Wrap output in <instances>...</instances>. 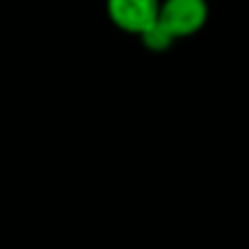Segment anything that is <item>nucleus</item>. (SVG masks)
<instances>
[{"label":"nucleus","instance_id":"obj_1","mask_svg":"<svg viewBox=\"0 0 249 249\" xmlns=\"http://www.w3.org/2000/svg\"><path fill=\"white\" fill-rule=\"evenodd\" d=\"M210 5L207 0H161L159 22L177 40L190 38L207 24Z\"/></svg>","mask_w":249,"mask_h":249},{"label":"nucleus","instance_id":"obj_2","mask_svg":"<svg viewBox=\"0 0 249 249\" xmlns=\"http://www.w3.org/2000/svg\"><path fill=\"white\" fill-rule=\"evenodd\" d=\"M161 0H106V14L117 29L132 36L146 31L159 18Z\"/></svg>","mask_w":249,"mask_h":249},{"label":"nucleus","instance_id":"obj_3","mask_svg":"<svg viewBox=\"0 0 249 249\" xmlns=\"http://www.w3.org/2000/svg\"><path fill=\"white\" fill-rule=\"evenodd\" d=\"M137 38H139L141 44L152 53H165L174 42H177V38H174L172 33H170L159 20H155V22H152L146 31H141Z\"/></svg>","mask_w":249,"mask_h":249}]
</instances>
